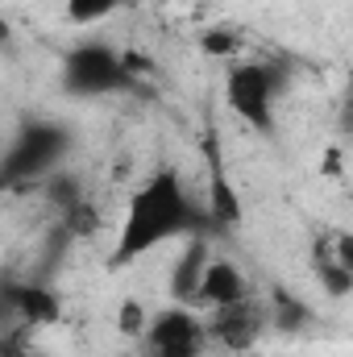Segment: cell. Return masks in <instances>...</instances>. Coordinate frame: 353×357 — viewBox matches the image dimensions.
<instances>
[{
    "mask_svg": "<svg viewBox=\"0 0 353 357\" xmlns=\"http://www.w3.org/2000/svg\"><path fill=\"white\" fill-rule=\"evenodd\" d=\"M312 320V312L299 303V299H291V295H274V307H270V324L274 328H283V333H295V328H303Z\"/></svg>",
    "mask_w": 353,
    "mask_h": 357,
    "instance_id": "obj_13",
    "label": "cell"
},
{
    "mask_svg": "<svg viewBox=\"0 0 353 357\" xmlns=\"http://www.w3.org/2000/svg\"><path fill=\"white\" fill-rule=\"evenodd\" d=\"M208 171H212V183H208V220L216 229H229L241 220V199L233 191V183L220 171V154H216V142H208Z\"/></svg>",
    "mask_w": 353,
    "mask_h": 357,
    "instance_id": "obj_10",
    "label": "cell"
},
{
    "mask_svg": "<svg viewBox=\"0 0 353 357\" xmlns=\"http://www.w3.org/2000/svg\"><path fill=\"white\" fill-rule=\"evenodd\" d=\"M266 324H270V307H266L262 299L246 295V299H237V303H229V307H212V316H208V337H212L216 345L241 354V349H254V345H258V337L266 333Z\"/></svg>",
    "mask_w": 353,
    "mask_h": 357,
    "instance_id": "obj_6",
    "label": "cell"
},
{
    "mask_svg": "<svg viewBox=\"0 0 353 357\" xmlns=\"http://www.w3.org/2000/svg\"><path fill=\"white\" fill-rule=\"evenodd\" d=\"M283 91V71L270 63H233L225 75V100L254 133H274V100Z\"/></svg>",
    "mask_w": 353,
    "mask_h": 357,
    "instance_id": "obj_2",
    "label": "cell"
},
{
    "mask_svg": "<svg viewBox=\"0 0 353 357\" xmlns=\"http://www.w3.org/2000/svg\"><path fill=\"white\" fill-rule=\"evenodd\" d=\"M345 84H350V104H353V67H350V79Z\"/></svg>",
    "mask_w": 353,
    "mask_h": 357,
    "instance_id": "obj_19",
    "label": "cell"
},
{
    "mask_svg": "<svg viewBox=\"0 0 353 357\" xmlns=\"http://www.w3.org/2000/svg\"><path fill=\"white\" fill-rule=\"evenodd\" d=\"M212 266V254H208V241L204 237H195V241H187V250H183V258L175 262V274H171V299L175 303H195V295H200V282H204V274Z\"/></svg>",
    "mask_w": 353,
    "mask_h": 357,
    "instance_id": "obj_9",
    "label": "cell"
},
{
    "mask_svg": "<svg viewBox=\"0 0 353 357\" xmlns=\"http://www.w3.org/2000/svg\"><path fill=\"white\" fill-rule=\"evenodd\" d=\"M71 150V133L54 121H33L25 125L13 146L4 150V187H21L25 178H42L59 167V158Z\"/></svg>",
    "mask_w": 353,
    "mask_h": 357,
    "instance_id": "obj_3",
    "label": "cell"
},
{
    "mask_svg": "<svg viewBox=\"0 0 353 357\" xmlns=\"http://www.w3.org/2000/svg\"><path fill=\"white\" fill-rule=\"evenodd\" d=\"M324 175L341 178V150H337V146H329V150H324Z\"/></svg>",
    "mask_w": 353,
    "mask_h": 357,
    "instance_id": "obj_18",
    "label": "cell"
},
{
    "mask_svg": "<svg viewBox=\"0 0 353 357\" xmlns=\"http://www.w3.org/2000/svg\"><path fill=\"white\" fill-rule=\"evenodd\" d=\"M133 79L129 59H121L112 46L104 42H84L75 50H67L63 59V91L80 96V100H96V96H112Z\"/></svg>",
    "mask_w": 353,
    "mask_h": 357,
    "instance_id": "obj_4",
    "label": "cell"
},
{
    "mask_svg": "<svg viewBox=\"0 0 353 357\" xmlns=\"http://www.w3.org/2000/svg\"><path fill=\"white\" fill-rule=\"evenodd\" d=\"M250 295V282H246V274L237 262H225V258H212V266L204 274V282H200V295H195V303L191 307H229V303H237V299H246Z\"/></svg>",
    "mask_w": 353,
    "mask_h": 357,
    "instance_id": "obj_8",
    "label": "cell"
},
{
    "mask_svg": "<svg viewBox=\"0 0 353 357\" xmlns=\"http://www.w3.org/2000/svg\"><path fill=\"white\" fill-rule=\"evenodd\" d=\"M333 258L353 274V233H333Z\"/></svg>",
    "mask_w": 353,
    "mask_h": 357,
    "instance_id": "obj_17",
    "label": "cell"
},
{
    "mask_svg": "<svg viewBox=\"0 0 353 357\" xmlns=\"http://www.w3.org/2000/svg\"><path fill=\"white\" fill-rule=\"evenodd\" d=\"M121 4H129V0H67V21H75V25H96V21H104V17H112Z\"/></svg>",
    "mask_w": 353,
    "mask_h": 357,
    "instance_id": "obj_15",
    "label": "cell"
},
{
    "mask_svg": "<svg viewBox=\"0 0 353 357\" xmlns=\"http://www.w3.org/2000/svg\"><path fill=\"white\" fill-rule=\"evenodd\" d=\"M208 341H212L208 320H200L195 307L187 303H171L150 320V333L142 345H146V357H200Z\"/></svg>",
    "mask_w": 353,
    "mask_h": 357,
    "instance_id": "obj_5",
    "label": "cell"
},
{
    "mask_svg": "<svg viewBox=\"0 0 353 357\" xmlns=\"http://www.w3.org/2000/svg\"><path fill=\"white\" fill-rule=\"evenodd\" d=\"M316 274H320V287H324L333 299H345L353 291V274L333 258V237H324V241L316 245Z\"/></svg>",
    "mask_w": 353,
    "mask_h": 357,
    "instance_id": "obj_11",
    "label": "cell"
},
{
    "mask_svg": "<svg viewBox=\"0 0 353 357\" xmlns=\"http://www.w3.org/2000/svg\"><path fill=\"white\" fill-rule=\"evenodd\" d=\"M8 357H21V354H17V349H8Z\"/></svg>",
    "mask_w": 353,
    "mask_h": 357,
    "instance_id": "obj_20",
    "label": "cell"
},
{
    "mask_svg": "<svg viewBox=\"0 0 353 357\" xmlns=\"http://www.w3.org/2000/svg\"><path fill=\"white\" fill-rule=\"evenodd\" d=\"M200 50L204 54H212V59H233L237 50H241V33L237 29H208L204 38H200Z\"/></svg>",
    "mask_w": 353,
    "mask_h": 357,
    "instance_id": "obj_16",
    "label": "cell"
},
{
    "mask_svg": "<svg viewBox=\"0 0 353 357\" xmlns=\"http://www.w3.org/2000/svg\"><path fill=\"white\" fill-rule=\"evenodd\" d=\"M4 307L13 312V316H21L25 324H54L59 320V312H63V303H59V295L50 291V287H42V282H8L4 287Z\"/></svg>",
    "mask_w": 353,
    "mask_h": 357,
    "instance_id": "obj_7",
    "label": "cell"
},
{
    "mask_svg": "<svg viewBox=\"0 0 353 357\" xmlns=\"http://www.w3.org/2000/svg\"><path fill=\"white\" fill-rule=\"evenodd\" d=\"M150 320H154V316L146 312L142 299H121V307H117V333H121L125 341H146Z\"/></svg>",
    "mask_w": 353,
    "mask_h": 357,
    "instance_id": "obj_12",
    "label": "cell"
},
{
    "mask_svg": "<svg viewBox=\"0 0 353 357\" xmlns=\"http://www.w3.org/2000/svg\"><path fill=\"white\" fill-rule=\"evenodd\" d=\"M46 195H50V204H59V212H75V208H84V187H80V178L75 175H50L46 178Z\"/></svg>",
    "mask_w": 353,
    "mask_h": 357,
    "instance_id": "obj_14",
    "label": "cell"
},
{
    "mask_svg": "<svg viewBox=\"0 0 353 357\" xmlns=\"http://www.w3.org/2000/svg\"><path fill=\"white\" fill-rule=\"evenodd\" d=\"M191 229H200V212L183 178L175 171H154L125 204L117 245H112V266H129L150 250H158L163 241H175Z\"/></svg>",
    "mask_w": 353,
    "mask_h": 357,
    "instance_id": "obj_1",
    "label": "cell"
}]
</instances>
